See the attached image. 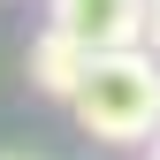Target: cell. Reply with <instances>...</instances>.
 Here are the masks:
<instances>
[{"label": "cell", "mask_w": 160, "mask_h": 160, "mask_svg": "<svg viewBox=\"0 0 160 160\" xmlns=\"http://www.w3.org/2000/svg\"><path fill=\"white\" fill-rule=\"evenodd\" d=\"M69 114L99 145H152L160 137V53L152 46L99 53L92 76H84V92L69 99Z\"/></svg>", "instance_id": "1"}, {"label": "cell", "mask_w": 160, "mask_h": 160, "mask_svg": "<svg viewBox=\"0 0 160 160\" xmlns=\"http://www.w3.org/2000/svg\"><path fill=\"white\" fill-rule=\"evenodd\" d=\"M92 61H99V53L84 46V38H69L61 23H46V31L31 38V84L46 92V99H61V107H69L76 92H84V76H92Z\"/></svg>", "instance_id": "3"}, {"label": "cell", "mask_w": 160, "mask_h": 160, "mask_svg": "<svg viewBox=\"0 0 160 160\" xmlns=\"http://www.w3.org/2000/svg\"><path fill=\"white\" fill-rule=\"evenodd\" d=\"M0 160H31V152H0Z\"/></svg>", "instance_id": "4"}, {"label": "cell", "mask_w": 160, "mask_h": 160, "mask_svg": "<svg viewBox=\"0 0 160 160\" xmlns=\"http://www.w3.org/2000/svg\"><path fill=\"white\" fill-rule=\"evenodd\" d=\"M46 23L84 38L92 53H130L152 31V0H46Z\"/></svg>", "instance_id": "2"}]
</instances>
